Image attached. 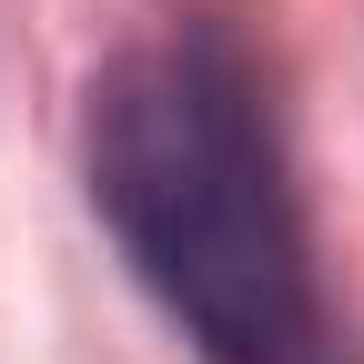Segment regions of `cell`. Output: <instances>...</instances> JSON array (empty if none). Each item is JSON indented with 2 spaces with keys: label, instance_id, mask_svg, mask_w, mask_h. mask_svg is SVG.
Segmentation results:
<instances>
[{
  "label": "cell",
  "instance_id": "cell-1",
  "mask_svg": "<svg viewBox=\"0 0 364 364\" xmlns=\"http://www.w3.org/2000/svg\"><path fill=\"white\" fill-rule=\"evenodd\" d=\"M91 203L203 364H344L273 162L253 71L223 41H152L91 81Z\"/></svg>",
  "mask_w": 364,
  "mask_h": 364
}]
</instances>
